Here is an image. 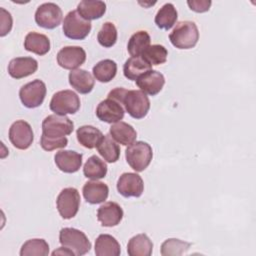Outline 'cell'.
<instances>
[{
    "label": "cell",
    "mask_w": 256,
    "mask_h": 256,
    "mask_svg": "<svg viewBox=\"0 0 256 256\" xmlns=\"http://www.w3.org/2000/svg\"><path fill=\"white\" fill-rule=\"evenodd\" d=\"M107 97L119 102L134 119L144 118L150 109V100L141 90H127L123 87H116L108 93Z\"/></svg>",
    "instance_id": "6da1fadb"
},
{
    "label": "cell",
    "mask_w": 256,
    "mask_h": 256,
    "mask_svg": "<svg viewBox=\"0 0 256 256\" xmlns=\"http://www.w3.org/2000/svg\"><path fill=\"white\" fill-rule=\"evenodd\" d=\"M171 44L178 49H191L199 40V30L193 21H180L169 34Z\"/></svg>",
    "instance_id": "7a4b0ae2"
},
{
    "label": "cell",
    "mask_w": 256,
    "mask_h": 256,
    "mask_svg": "<svg viewBox=\"0 0 256 256\" xmlns=\"http://www.w3.org/2000/svg\"><path fill=\"white\" fill-rule=\"evenodd\" d=\"M125 158L129 166L136 172L144 171L153 158L152 147L144 141H136L125 150Z\"/></svg>",
    "instance_id": "3957f363"
},
{
    "label": "cell",
    "mask_w": 256,
    "mask_h": 256,
    "mask_svg": "<svg viewBox=\"0 0 256 256\" xmlns=\"http://www.w3.org/2000/svg\"><path fill=\"white\" fill-rule=\"evenodd\" d=\"M59 242L70 249L75 256H82L91 249V242L84 232L76 228L65 227L59 232Z\"/></svg>",
    "instance_id": "277c9868"
},
{
    "label": "cell",
    "mask_w": 256,
    "mask_h": 256,
    "mask_svg": "<svg viewBox=\"0 0 256 256\" xmlns=\"http://www.w3.org/2000/svg\"><path fill=\"white\" fill-rule=\"evenodd\" d=\"M91 28V22L85 20L77 10L68 12L62 25L64 35L72 40H82L86 38L90 33Z\"/></svg>",
    "instance_id": "5b68a950"
},
{
    "label": "cell",
    "mask_w": 256,
    "mask_h": 256,
    "mask_svg": "<svg viewBox=\"0 0 256 256\" xmlns=\"http://www.w3.org/2000/svg\"><path fill=\"white\" fill-rule=\"evenodd\" d=\"M74 130V123L66 115L52 114L42 121V134L49 138H61L70 135Z\"/></svg>",
    "instance_id": "8992f818"
},
{
    "label": "cell",
    "mask_w": 256,
    "mask_h": 256,
    "mask_svg": "<svg viewBox=\"0 0 256 256\" xmlns=\"http://www.w3.org/2000/svg\"><path fill=\"white\" fill-rule=\"evenodd\" d=\"M49 107L58 115L75 114L80 108V98L72 90H61L52 96Z\"/></svg>",
    "instance_id": "52a82bcc"
},
{
    "label": "cell",
    "mask_w": 256,
    "mask_h": 256,
    "mask_svg": "<svg viewBox=\"0 0 256 256\" xmlns=\"http://www.w3.org/2000/svg\"><path fill=\"white\" fill-rule=\"evenodd\" d=\"M56 206L63 219H71L76 216L80 207V194L74 187L61 190L56 199Z\"/></svg>",
    "instance_id": "ba28073f"
},
{
    "label": "cell",
    "mask_w": 256,
    "mask_h": 256,
    "mask_svg": "<svg viewBox=\"0 0 256 256\" xmlns=\"http://www.w3.org/2000/svg\"><path fill=\"white\" fill-rule=\"evenodd\" d=\"M46 85L42 80L35 79L23 85L19 90V98L27 108L39 107L46 96Z\"/></svg>",
    "instance_id": "9c48e42d"
},
{
    "label": "cell",
    "mask_w": 256,
    "mask_h": 256,
    "mask_svg": "<svg viewBox=\"0 0 256 256\" xmlns=\"http://www.w3.org/2000/svg\"><path fill=\"white\" fill-rule=\"evenodd\" d=\"M63 13L61 8L53 2H46L38 6L35 12V22L45 29H54L61 24Z\"/></svg>",
    "instance_id": "30bf717a"
},
{
    "label": "cell",
    "mask_w": 256,
    "mask_h": 256,
    "mask_svg": "<svg viewBox=\"0 0 256 256\" xmlns=\"http://www.w3.org/2000/svg\"><path fill=\"white\" fill-rule=\"evenodd\" d=\"M8 136L13 146L20 150L28 149L34 140L32 127L24 120H17L13 122L9 128Z\"/></svg>",
    "instance_id": "8fae6325"
},
{
    "label": "cell",
    "mask_w": 256,
    "mask_h": 256,
    "mask_svg": "<svg viewBox=\"0 0 256 256\" xmlns=\"http://www.w3.org/2000/svg\"><path fill=\"white\" fill-rule=\"evenodd\" d=\"M117 190L123 197H140L144 191L142 177L133 172H125L117 181Z\"/></svg>",
    "instance_id": "7c38bea8"
},
{
    "label": "cell",
    "mask_w": 256,
    "mask_h": 256,
    "mask_svg": "<svg viewBox=\"0 0 256 256\" xmlns=\"http://www.w3.org/2000/svg\"><path fill=\"white\" fill-rule=\"evenodd\" d=\"M86 60V52L80 46H65L57 53V63L67 70H75Z\"/></svg>",
    "instance_id": "4fadbf2b"
},
{
    "label": "cell",
    "mask_w": 256,
    "mask_h": 256,
    "mask_svg": "<svg viewBox=\"0 0 256 256\" xmlns=\"http://www.w3.org/2000/svg\"><path fill=\"white\" fill-rule=\"evenodd\" d=\"M125 110L123 106L114 99L106 98L102 100L96 108V116L99 120L112 124L119 122L124 117Z\"/></svg>",
    "instance_id": "5bb4252c"
},
{
    "label": "cell",
    "mask_w": 256,
    "mask_h": 256,
    "mask_svg": "<svg viewBox=\"0 0 256 256\" xmlns=\"http://www.w3.org/2000/svg\"><path fill=\"white\" fill-rule=\"evenodd\" d=\"M165 84L164 75L156 70H149L136 80V85L145 94L154 96L158 94Z\"/></svg>",
    "instance_id": "9a60e30c"
},
{
    "label": "cell",
    "mask_w": 256,
    "mask_h": 256,
    "mask_svg": "<svg viewBox=\"0 0 256 256\" xmlns=\"http://www.w3.org/2000/svg\"><path fill=\"white\" fill-rule=\"evenodd\" d=\"M123 209L113 201L102 204L97 210V219L104 227L117 226L123 218Z\"/></svg>",
    "instance_id": "2e32d148"
},
{
    "label": "cell",
    "mask_w": 256,
    "mask_h": 256,
    "mask_svg": "<svg viewBox=\"0 0 256 256\" xmlns=\"http://www.w3.org/2000/svg\"><path fill=\"white\" fill-rule=\"evenodd\" d=\"M38 69V62L32 57H16L8 64V73L12 78L21 79L34 74Z\"/></svg>",
    "instance_id": "e0dca14e"
},
{
    "label": "cell",
    "mask_w": 256,
    "mask_h": 256,
    "mask_svg": "<svg viewBox=\"0 0 256 256\" xmlns=\"http://www.w3.org/2000/svg\"><path fill=\"white\" fill-rule=\"evenodd\" d=\"M58 169L64 173H75L82 165V154L73 150H60L54 156Z\"/></svg>",
    "instance_id": "ac0fdd59"
},
{
    "label": "cell",
    "mask_w": 256,
    "mask_h": 256,
    "mask_svg": "<svg viewBox=\"0 0 256 256\" xmlns=\"http://www.w3.org/2000/svg\"><path fill=\"white\" fill-rule=\"evenodd\" d=\"M84 199L90 204H100L108 198L109 188L107 184L97 180H91L84 184L82 188Z\"/></svg>",
    "instance_id": "d6986e66"
},
{
    "label": "cell",
    "mask_w": 256,
    "mask_h": 256,
    "mask_svg": "<svg viewBox=\"0 0 256 256\" xmlns=\"http://www.w3.org/2000/svg\"><path fill=\"white\" fill-rule=\"evenodd\" d=\"M69 84L80 94L90 93L95 85L94 77L90 72L84 69L71 70L68 75Z\"/></svg>",
    "instance_id": "ffe728a7"
},
{
    "label": "cell",
    "mask_w": 256,
    "mask_h": 256,
    "mask_svg": "<svg viewBox=\"0 0 256 256\" xmlns=\"http://www.w3.org/2000/svg\"><path fill=\"white\" fill-rule=\"evenodd\" d=\"M109 134L116 142L123 146L131 145L137 138V132L133 126L124 121L112 124L109 129Z\"/></svg>",
    "instance_id": "44dd1931"
},
{
    "label": "cell",
    "mask_w": 256,
    "mask_h": 256,
    "mask_svg": "<svg viewBox=\"0 0 256 256\" xmlns=\"http://www.w3.org/2000/svg\"><path fill=\"white\" fill-rule=\"evenodd\" d=\"M153 251V243L145 234L133 236L127 244V253L129 256H150Z\"/></svg>",
    "instance_id": "7402d4cb"
},
{
    "label": "cell",
    "mask_w": 256,
    "mask_h": 256,
    "mask_svg": "<svg viewBox=\"0 0 256 256\" xmlns=\"http://www.w3.org/2000/svg\"><path fill=\"white\" fill-rule=\"evenodd\" d=\"M24 48L37 55H45L50 50V40L45 34L29 32L24 39Z\"/></svg>",
    "instance_id": "603a6c76"
},
{
    "label": "cell",
    "mask_w": 256,
    "mask_h": 256,
    "mask_svg": "<svg viewBox=\"0 0 256 256\" xmlns=\"http://www.w3.org/2000/svg\"><path fill=\"white\" fill-rule=\"evenodd\" d=\"M121 247L115 237L109 234H100L95 240V254L97 256H119Z\"/></svg>",
    "instance_id": "cb8c5ba5"
},
{
    "label": "cell",
    "mask_w": 256,
    "mask_h": 256,
    "mask_svg": "<svg viewBox=\"0 0 256 256\" xmlns=\"http://www.w3.org/2000/svg\"><path fill=\"white\" fill-rule=\"evenodd\" d=\"M78 13L88 21L101 18L106 12V4L100 0H83L77 5Z\"/></svg>",
    "instance_id": "d4e9b609"
},
{
    "label": "cell",
    "mask_w": 256,
    "mask_h": 256,
    "mask_svg": "<svg viewBox=\"0 0 256 256\" xmlns=\"http://www.w3.org/2000/svg\"><path fill=\"white\" fill-rule=\"evenodd\" d=\"M151 67L152 66L142 56L130 57L123 65V73L127 79L136 81L142 74L151 70Z\"/></svg>",
    "instance_id": "484cf974"
},
{
    "label": "cell",
    "mask_w": 256,
    "mask_h": 256,
    "mask_svg": "<svg viewBox=\"0 0 256 256\" xmlns=\"http://www.w3.org/2000/svg\"><path fill=\"white\" fill-rule=\"evenodd\" d=\"M103 133L96 127L91 125L80 126L76 131L78 142L85 148L93 149L103 138Z\"/></svg>",
    "instance_id": "4316f807"
},
{
    "label": "cell",
    "mask_w": 256,
    "mask_h": 256,
    "mask_svg": "<svg viewBox=\"0 0 256 256\" xmlns=\"http://www.w3.org/2000/svg\"><path fill=\"white\" fill-rule=\"evenodd\" d=\"M178 18V12L172 3H165L155 15V24L158 28L169 30L174 26Z\"/></svg>",
    "instance_id": "83f0119b"
},
{
    "label": "cell",
    "mask_w": 256,
    "mask_h": 256,
    "mask_svg": "<svg viewBox=\"0 0 256 256\" xmlns=\"http://www.w3.org/2000/svg\"><path fill=\"white\" fill-rule=\"evenodd\" d=\"M96 148L102 158L108 163H115L120 157V147L110 134L104 135Z\"/></svg>",
    "instance_id": "f1b7e54d"
},
{
    "label": "cell",
    "mask_w": 256,
    "mask_h": 256,
    "mask_svg": "<svg viewBox=\"0 0 256 256\" xmlns=\"http://www.w3.org/2000/svg\"><path fill=\"white\" fill-rule=\"evenodd\" d=\"M151 38L148 32L140 30L132 34L128 40L127 51L132 57L141 56L142 53L150 46Z\"/></svg>",
    "instance_id": "f546056e"
},
{
    "label": "cell",
    "mask_w": 256,
    "mask_h": 256,
    "mask_svg": "<svg viewBox=\"0 0 256 256\" xmlns=\"http://www.w3.org/2000/svg\"><path fill=\"white\" fill-rule=\"evenodd\" d=\"M107 164L100 157L92 155L83 166V174L86 178L92 180L102 179L107 174Z\"/></svg>",
    "instance_id": "4dcf8cb0"
},
{
    "label": "cell",
    "mask_w": 256,
    "mask_h": 256,
    "mask_svg": "<svg viewBox=\"0 0 256 256\" xmlns=\"http://www.w3.org/2000/svg\"><path fill=\"white\" fill-rule=\"evenodd\" d=\"M92 72L96 80L101 83H108L116 76L117 64L111 59H104L93 67Z\"/></svg>",
    "instance_id": "1f68e13d"
},
{
    "label": "cell",
    "mask_w": 256,
    "mask_h": 256,
    "mask_svg": "<svg viewBox=\"0 0 256 256\" xmlns=\"http://www.w3.org/2000/svg\"><path fill=\"white\" fill-rule=\"evenodd\" d=\"M49 254V244L44 239L27 240L20 249L21 256H46Z\"/></svg>",
    "instance_id": "d6a6232c"
},
{
    "label": "cell",
    "mask_w": 256,
    "mask_h": 256,
    "mask_svg": "<svg viewBox=\"0 0 256 256\" xmlns=\"http://www.w3.org/2000/svg\"><path fill=\"white\" fill-rule=\"evenodd\" d=\"M190 246L191 243L189 242L176 238H169L161 244L160 252L162 256H180L186 253Z\"/></svg>",
    "instance_id": "836d02e7"
},
{
    "label": "cell",
    "mask_w": 256,
    "mask_h": 256,
    "mask_svg": "<svg viewBox=\"0 0 256 256\" xmlns=\"http://www.w3.org/2000/svg\"><path fill=\"white\" fill-rule=\"evenodd\" d=\"M151 66L160 65L166 62L168 51L167 49L160 44L150 45L141 55Z\"/></svg>",
    "instance_id": "e575fe53"
},
{
    "label": "cell",
    "mask_w": 256,
    "mask_h": 256,
    "mask_svg": "<svg viewBox=\"0 0 256 256\" xmlns=\"http://www.w3.org/2000/svg\"><path fill=\"white\" fill-rule=\"evenodd\" d=\"M98 43L105 47L110 48L115 45L117 41V29L112 22H105L97 34Z\"/></svg>",
    "instance_id": "d590c367"
},
{
    "label": "cell",
    "mask_w": 256,
    "mask_h": 256,
    "mask_svg": "<svg viewBox=\"0 0 256 256\" xmlns=\"http://www.w3.org/2000/svg\"><path fill=\"white\" fill-rule=\"evenodd\" d=\"M67 144H68V139L66 137L49 138L42 134L40 138V145L45 151H52L55 149L65 148Z\"/></svg>",
    "instance_id": "8d00e7d4"
},
{
    "label": "cell",
    "mask_w": 256,
    "mask_h": 256,
    "mask_svg": "<svg viewBox=\"0 0 256 256\" xmlns=\"http://www.w3.org/2000/svg\"><path fill=\"white\" fill-rule=\"evenodd\" d=\"M0 22H1V28H0V36L4 37L5 35H7L11 29H12V25H13V19L12 16L10 14V12H8L7 10H5L4 8H0Z\"/></svg>",
    "instance_id": "74e56055"
},
{
    "label": "cell",
    "mask_w": 256,
    "mask_h": 256,
    "mask_svg": "<svg viewBox=\"0 0 256 256\" xmlns=\"http://www.w3.org/2000/svg\"><path fill=\"white\" fill-rule=\"evenodd\" d=\"M212 2L210 0H188L187 5L189 8L197 13H203L210 9Z\"/></svg>",
    "instance_id": "f35d334b"
},
{
    "label": "cell",
    "mask_w": 256,
    "mask_h": 256,
    "mask_svg": "<svg viewBox=\"0 0 256 256\" xmlns=\"http://www.w3.org/2000/svg\"><path fill=\"white\" fill-rule=\"evenodd\" d=\"M52 255H67V256H75V254H74L70 249H68L67 247H64V246L59 247L58 249L54 250V251L52 252Z\"/></svg>",
    "instance_id": "ab89813d"
}]
</instances>
